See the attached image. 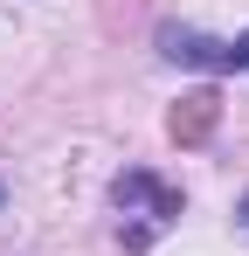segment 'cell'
<instances>
[{"label": "cell", "mask_w": 249, "mask_h": 256, "mask_svg": "<svg viewBox=\"0 0 249 256\" xmlns=\"http://www.w3.org/2000/svg\"><path fill=\"white\" fill-rule=\"evenodd\" d=\"M160 48L173 62H187V70H242L236 62V42H214L201 28H160Z\"/></svg>", "instance_id": "1"}, {"label": "cell", "mask_w": 249, "mask_h": 256, "mask_svg": "<svg viewBox=\"0 0 249 256\" xmlns=\"http://www.w3.org/2000/svg\"><path fill=\"white\" fill-rule=\"evenodd\" d=\"M111 201H118L124 214H132V208H146L152 222H173V214H180V194H173V187H160L152 173H138V166H132V173H118Z\"/></svg>", "instance_id": "2"}, {"label": "cell", "mask_w": 249, "mask_h": 256, "mask_svg": "<svg viewBox=\"0 0 249 256\" xmlns=\"http://www.w3.org/2000/svg\"><path fill=\"white\" fill-rule=\"evenodd\" d=\"M214 118H222V97H214V90H194V97H180V111L166 118V132H173L180 146H194V138L214 132Z\"/></svg>", "instance_id": "3"}, {"label": "cell", "mask_w": 249, "mask_h": 256, "mask_svg": "<svg viewBox=\"0 0 249 256\" xmlns=\"http://www.w3.org/2000/svg\"><path fill=\"white\" fill-rule=\"evenodd\" d=\"M236 62H242V70H249V35H236Z\"/></svg>", "instance_id": "4"}, {"label": "cell", "mask_w": 249, "mask_h": 256, "mask_svg": "<svg viewBox=\"0 0 249 256\" xmlns=\"http://www.w3.org/2000/svg\"><path fill=\"white\" fill-rule=\"evenodd\" d=\"M236 222H242V228H249V201H242V214H236Z\"/></svg>", "instance_id": "5"}]
</instances>
